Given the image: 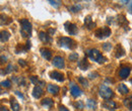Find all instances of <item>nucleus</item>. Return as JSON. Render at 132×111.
I'll return each instance as SVG.
<instances>
[{"instance_id": "nucleus-13", "label": "nucleus", "mask_w": 132, "mask_h": 111, "mask_svg": "<svg viewBox=\"0 0 132 111\" xmlns=\"http://www.w3.org/2000/svg\"><path fill=\"white\" fill-rule=\"evenodd\" d=\"M84 24H85V26H86L88 29H93L94 27H96V23L93 21L92 16L90 15H87L84 18Z\"/></svg>"}, {"instance_id": "nucleus-24", "label": "nucleus", "mask_w": 132, "mask_h": 111, "mask_svg": "<svg viewBox=\"0 0 132 111\" xmlns=\"http://www.w3.org/2000/svg\"><path fill=\"white\" fill-rule=\"evenodd\" d=\"M86 106H87V108H89L92 110H95L97 108V102L94 99H88L86 101Z\"/></svg>"}, {"instance_id": "nucleus-7", "label": "nucleus", "mask_w": 132, "mask_h": 111, "mask_svg": "<svg viewBox=\"0 0 132 111\" xmlns=\"http://www.w3.org/2000/svg\"><path fill=\"white\" fill-rule=\"evenodd\" d=\"M130 72H131L130 66H122L120 71H119V77L121 79H127L130 75Z\"/></svg>"}, {"instance_id": "nucleus-21", "label": "nucleus", "mask_w": 132, "mask_h": 111, "mask_svg": "<svg viewBox=\"0 0 132 111\" xmlns=\"http://www.w3.org/2000/svg\"><path fill=\"white\" fill-rule=\"evenodd\" d=\"M10 37V33L7 32V31H2L1 32V35H0V39H1V43H5L9 39Z\"/></svg>"}, {"instance_id": "nucleus-20", "label": "nucleus", "mask_w": 132, "mask_h": 111, "mask_svg": "<svg viewBox=\"0 0 132 111\" xmlns=\"http://www.w3.org/2000/svg\"><path fill=\"white\" fill-rule=\"evenodd\" d=\"M115 51H116L115 52L116 58H121V57H123L125 55V51H124V48H122L121 46H117Z\"/></svg>"}, {"instance_id": "nucleus-5", "label": "nucleus", "mask_w": 132, "mask_h": 111, "mask_svg": "<svg viewBox=\"0 0 132 111\" xmlns=\"http://www.w3.org/2000/svg\"><path fill=\"white\" fill-rule=\"evenodd\" d=\"M111 29H110V27H108V26H104V27H100L98 28L96 32H95V34H96V36L100 38V39H104V38H107V37H109L110 35H111Z\"/></svg>"}, {"instance_id": "nucleus-6", "label": "nucleus", "mask_w": 132, "mask_h": 111, "mask_svg": "<svg viewBox=\"0 0 132 111\" xmlns=\"http://www.w3.org/2000/svg\"><path fill=\"white\" fill-rule=\"evenodd\" d=\"M64 27H65V31L70 35H74V34H76L77 32H78L77 25L75 23H72V22H69V21H67V22L64 23Z\"/></svg>"}, {"instance_id": "nucleus-19", "label": "nucleus", "mask_w": 132, "mask_h": 111, "mask_svg": "<svg viewBox=\"0 0 132 111\" xmlns=\"http://www.w3.org/2000/svg\"><path fill=\"white\" fill-rule=\"evenodd\" d=\"M78 67H79L82 71H85V70H87V69H88L89 64H88V62H87V60H86V59H82V60H80V61L78 62Z\"/></svg>"}, {"instance_id": "nucleus-18", "label": "nucleus", "mask_w": 132, "mask_h": 111, "mask_svg": "<svg viewBox=\"0 0 132 111\" xmlns=\"http://www.w3.org/2000/svg\"><path fill=\"white\" fill-rule=\"evenodd\" d=\"M10 105H11L12 111H19V109H20V106H19L18 102L16 101V99L13 98V97L10 98Z\"/></svg>"}, {"instance_id": "nucleus-8", "label": "nucleus", "mask_w": 132, "mask_h": 111, "mask_svg": "<svg viewBox=\"0 0 132 111\" xmlns=\"http://www.w3.org/2000/svg\"><path fill=\"white\" fill-rule=\"evenodd\" d=\"M52 64H53L54 67H56V68H58V69H64V67H65L64 59H63L62 57H60V56L54 57V59H53V61H52Z\"/></svg>"}, {"instance_id": "nucleus-35", "label": "nucleus", "mask_w": 132, "mask_h": 111, "mask_svg": "<svg viewBox=\"0 0 132 111\" xmlns=\"http://www.w3.org/2000/svg\"><path fill=\"white\" fill-rule=\"evenodd\" d=\"M88 76H89V78L94 79V78H97V77H98L99 75H98V73H90V74H89Z\"/></svg>"}, {"instance_id": "nucleus-15", "label": "nucleus", "mask_w": 132, "mask_h": 111, "mask_svg": "<svg viewBox=\"0 0 132 111\" xmlns=\"http://www.w3.org/2000/svg\"><path fill=\"white\" fill-rule=\"evenodd\" d=\"M41 104H42V106H44V107H46L48 109H51L54 106V101L51 98H45V99L42 100Z\"/></svg>"}, {"instance_id": "nucleus-31", "label": "nucleus", "mask_w": 132, "mask_h": 111, "mask_svg": "<svg viewBox=\"0 0 132 111\" xmlns=\"http://www.w3.org/2000/svg\"><path fill=\"white\" fill-rule=\"evenodd\" d=\"M103 48H104L106 52H109V51H111V48H112V45H111L110 43H106V44H104Z\"/></svg>"}, {"instance_id": "nucleus-37", "label": "nucleus", "mask_w": 132, "mask_h": 111, "mask_svg": "<svg viewBox=\"0 0 132 111\" xmlns=\"http://www.w3.org/2000/svg\"><path fill=\"white\" fill-rule=\"evenodd\" d=\"M59 111H69V110L66 108L65 106H60L59 107Z\"/></svg>"}, {"instance_id": "nucleus-40", "label": "nucleus", "mask_w": 132, "mask_h": 111, "mask_svg": "<svg viewBox=\"0 0 132 111\" xmlns=\"http://www.w3.org/2000/svg\"><path fill=\"white\" fill-rule=\"evenodd\" d=\"M15 94H17V95L19 96V97H20V98H23V96H22V94H20V93H19V92H18V91H15Z\"/></svg>"}, {"instance_id": "nucleus-23", "label": "nucleus", "mask_w": 132, "mask_h": 111, "mask_svg": "<svg viewBox=\"0 0 132 111\" xmlns=\"http://www.w3.org/2000/svg\"><path fill=\"white\" fill-rule=\"evenodd\" d=\"M123 103H124V105H125L129 110H132V95L126 97V98L124 99Z\"/></svg>"}, {"instance_id": "nucleus-22", "label": "nucleus", "mask_w": 132, "mask_h": 111, "mask_svg": "<svg viewBox=\"0 0 132 111\" xmlns=\"http://www.w3.org/2000/svg\"><path fill=\"white\" fill-rule=\"evenodd\" d=\"M117 90L119 91V93L120 94H122V95H125V94H127L128 93V88H127V86L126 85H124V84H120L119 86H118V88H117Z\"/></svg>"}, {"instance_id": "nucleus-41", "label": "nucleus", "mask_w": 132, "mask_h": 111, "mask_svg": "<svg viewBox=\"0 0 132 111\" xmlns=\"http://www.w3.org/2000/svg\"><path fill=\"white\" fill-rule=\"evenodd\" d=\"M131 7H132V3H131Z\"/></svg>"}, {"instance_id": "nucleus-14", "label": "nucleus", "mask_w": 132, "mask_h": 111, "mask_svg": "<svg viewBox=\"0 0 132 111\" xmlns=\"http://www.w3.org/2000/svg\"><path fill=\"white\" fill-rule=\"evenodd\" d=\"M47 90H48V92L51 93V94H53V95H57V94L59 93V91H60V88H59L57 85L49 84L48 87H47Z\"/></svg>"}, {"instance_id": "nucleus-26", "label": "nucleus", "mask_w": 132, "mask_h": 111, "mask_svg": "<svg viewBox=\"0 0 132 111\" xmlns=\"http://www.w3.org/2000/svg\"><path fill=\"white\" fill-rule=\"evenodd\" d=\"M68 9H69L70 11H72V12H77L78 10H80V9H81V6H80V5H78V4H75V5H73V6L68 7Z\"/></svg>"}, {"instance_id": "nucleus-3", "label": "nucleus", "mask_w": 132, "mask_h": 111, "mask_svg": "<svg viewBox=\"0 0 132 111\" xmlns=\"http://www.w3.org/2000/svg\"><path fill=\"white\" fill-rule=\"evenodd\" d=\"M20 33L23 37H29L31 36L32 34V23L30 22L29 19L27 18H23V19H20Z\"/></svg>"}, {"instance_id": "nucleus-9", "label": "nucleus", "mask_w": 132, "mask_h": 111, "mask_svg": "<svg viewBox=\"0 0 132 111\" xmlns=\"http://www.w3.org/2000/svg\"><path fill=\"white\" fill-rule=\"evenodd\" d=\"M70 93L74 98H76V97H78V96H80L82 94V91L77 85H75L73 82H71L70 83Z\"/></svg>"}, {"instance_id": "nucleus-33", "label": "nucleus", "mask_w": 132, "mask_h": 111, "mask_svg": "<svg viewBox=\"0 0 132 111\" xmlns=\"http://www.w3.org/2000/svg\"><path fill=\"white\" fill-rule=\"evenodd\" d=\"M30 80H31V82H32L33 84H37V83L39 82V79H38V77H35V76H32V77H30Z\"/></svg>"}, {"instance_id": "nucleus-17", "label": "nucleus", "mask_w": 132, "mask_h": 111, "mask_svg": "<svg viewBox=\"0 0 132 111\" xmlns=\"http://www.w3.org/2000/svg\"><path fill=\"white\" fill-rule=\"evenodd\" d=\"M103 107L106 108V109H114V108L117 107V104L113 100H106L103 103Z\"/></svg>"}, {"instance_id": "nucleus-11", "label": "nucleus", "mask_w": 132, "mask_h": 111, "mask_svg": "<svg viewBox=\"0 0 132 111\" xmlns=\"http://www.w3.org/2000/svg\"><path fill=\"white\" fill-rule=\"evenodd\" d=\"M41 52V55L42 57L46 60V61H50L52 59V52L50 51L49 48H42L40 49Z\"/></svg>"}, {"instance_id": "nucleus-32", "label": "nucleus", "mask_w": 132, "mask_h": 111, "mask_svg": "<svg viewBox=\"0 0 132 111\" xmlns=\"http://www.w3.org/2000/svg\"><path fill=\"white\" fill-rule=\"evenodd\" d=\"M49 3L51 5H53V6H55V7H58V6H60V4H61V2L60 1H49Z\"/></svg>"}, {"instance_id": "nucleus-16", "label": "nucleus", "mask_w": 132, "mask_h": 111, "mask_svg": "<svg viewBox=\"0 0 132 111\" xmlns=\"http://www.w3.org/2000/svg\"><path fill=\"white\" fill-rule=\"evenodd\" d=\"M43 89H42V87L41 86H35V88H34L33 90V96L35 97V98H41L42 97V95H43Z\"/></svg>"}, {"instance_id": "nucleus-28", "label": "nucleus", "mask_w": 132, "mask_h": 111, "mask_svg": "<svg viewBox=\"0 0 132 111\" xmlns=\"http://www.w3.org/2000/svg\"><path fill=\"white\" fill-rule=\"evenodd\" d=\"M1 87H5V88H10L11 87V82L9 80H5L1 82Z\"/></svg>"}, {"instance_id": "nucleus-25", "label": "nucleus", "mask_w": 132, "mask_h": 111, "mask_svg": "<svg viewBox=\"0 0 132 111\" xmlns=\"http://www.w3.org/2000/svg\"><path fill=\"white\" fill-rule=\"evenodd\" d=\"M118 23L120 24V25H123V24H126V23H128L127 22V19L125 18V16L124 15H119L118 16Z\"/></svg>"}, {"instance_id": "nucleus-36", "label": "nucleus", "mask_w": 132, "mask_h": 111, "mask_svg": "<svg viewBox=\"0 0 132 111\" xmlns=\"http://www.w3.org/2000/svg\"><path fill=\"white\" fill-rule=\"evenodd\" d=\"M18 64H19L20 66H22V67H26V66H27V63H26L23 60H19V61H18Z\"/></svg>"}, {"instance_id": "nucleus-39", "label": "nucleus", "mask_w": 132, "mask_h": 111, "mask_svg": "<svg viewBox=\"0 0 132 111\" xmlns=\"http://www.w3.org/2000/svg\"><path fill=\"white\" fill-rule=\"evenodd\" d=\"M6 59H7L6 57H4V56H1V64H3V63H4V60L6 61Z\"/></svg>"}, {"instance_id": "nucleus-29", "label": "nucleus", "mask_w": 132, "mask_h": 111, "mask_svg": "<svg viewBox=\"0 0 132 111\" xmlns=\"http://www.w3.org/2000/svg\"><path fill=\"white\" fill-rule=\"evenodd\" d=\"M78 82H80V83H81V85L84 86V87H87V86H88L87 81H86L85 78H83V77H79V78H78Z\"/></svg>"}, {"instance_id": "nucleus-4", "label": "nucleus", "mask_w": 132, "mask_h": 111, "mask_svg": "<svg viewBox=\"0 0 132 111\" xmlns=\"http://www.w3.org/2000/svg\"><path fill=\"white\" fill-rule=\"evenodd\" d=\"M100 96L106 100H111L114 97V92L106 85H101L99 88Z\"/></svg>"}, {"instance_id": "nucleus-10", "label": "nucleus", "mask_w": 132, "mask_h": 111, "mask_svg": "<svg viewBox=\"0 0 132 111\" xmlns=\"http://www.w3.org/2000/svg\"><path fill=\"white\" fill-rule=\"evenodd\" d=\"M50 78L54 80H57L58 82H63L64 81V75L58 71H52L50 73Z\"/></svg>"}, {"instance_id": "nucleus-34", "label": "nucleus", "mask_w": 132, "mask_h": 111, "mask_svg": "<svg viewBox=\"0 0 132 111\" xmlns=\"http://www.w3.org/2000/svg\"><path fill=\"white\" fill-rule=\"evenodd\" d=\"M11 71H12V65H11V64H9V65H8V67H7V69H6V71H5V74L10 73Z\"/></svg>"}, {"instance_id": "nucleus-1", "label": "nucleus", "mask_w": 132, "mask_h": 111, "mask_svg": "<svg viewBox=\"0 0 132 111\" xmlns=\"http://www.w3.org/2000/svg\"><path fill=\"white\" fill-rule=\"evenodd\" d=\"M86 54H87V56H88V58L90 60H93L94 62H96V63L98 64H103L107 61V59L101 54V52H100L99 49H97V48L88 49L86 52Z\"/></svg>"}, {"instance_id": "nucleus-30", "label": "nucleus", "mask_w": 132, "mask_h": 111, "mask_svg": "<svg viewBox=\"0 0 132 111\" xmlns=\"http://www.w3.org/2000/svg\"><path fill=\"white\" fill-rule=\"evenodd\" d=\"M73 105H74L75 108H78V109H82L83 108V103H82V101H80V100H79V101H76Z\"/></svg>"}, {"instance_id": "nucleus-38", "label": "nucleus", "mask_w": 132, "mask_h": 111, "mask_svg": "<svg viewBox=\"0 0 132 111\" xmlns=\"http://www.w3.org/2000/svg\"><path fill=\"white\" fill-rule=\"evenodd\" d=\"M0 111H9V110H8V108H7L6 106H1V108H0Z\"/></svg>"}, {"instance_id": "nucleus-12", "label": "nucleus", "mask_w": 132, "mask_h": 111, "mask_svg": "<svg viewBox=\"0 0 132 111\" xmlns=\"http://www.w3.org/2000/svg\"><path fill=\"white\" fill-rule=\"evenodd\" d=\"M39 37H40V39H41L43 43H46V44L52 43V37L50 36L47 32H40V33H39Z\"/></svg>"}, {"instance_id": "nucleus-2", "label": "nucleus", "mask_w": 132, "mask_h": 111, "mask_svg": "<svg viewBox=\"0 0 132 111\" xmlns=\"http://www.w3.org/2000/svg\"><path fill=\"white\" fill-rule=\"evenodd\" d=\"M58 45L62 48H68V49H74V48L77 47V44L74 39L70 38V37H67V36H62V37H59L58 41H57Z\"/></svg>"}, {"instance_id": "nucleus-27", "label": "nucleus", "mask_w": 132, "mask_h": 111, "mask_svg": "<svg viewBox=\"0 0 132 111\" xmlns=\"http://www.w3.org/2000/svg\"><path fill=\"white\" fill-rule=\"evenodd\" d=\"M68 59H69L70 62H74V61L78 60V54H76V53H72V54L69 55Z\"/></svg>"}]
</instances>
